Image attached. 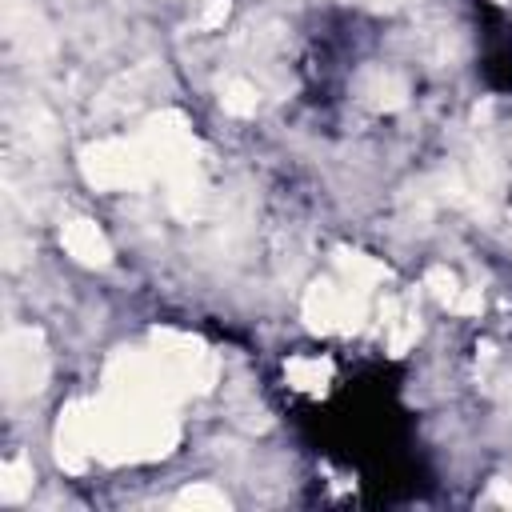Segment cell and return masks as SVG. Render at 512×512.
Instances as JSON below:
<instances>
[{"label": "cell", "instance_id": "1", "mask_svg": "<svg viewBox=\"0 0 512 512\" xmlns=\"http://www.w3.org/2000/svg\"><path fill=\"white\" fill-rule=\"evenodd\" d=\"M88 184L96 188H136L140 180H148L156 172L152 152L144 148V140H104L84 148L80 160Z\"/></svg>", "mask_w": 512, "mask_h": 512}, {"label": "cell", "instance_id": "2", "mask_svg": "<svg viewBox=\"0 0 512 512\" xmlns=\"http://www.w3.org/2000/svg\"><path fill=\"white\" fill-rule=\"evenodd\" d=\"M0 364H4V392H8L12 400L40 392L44 380H48V352H44L40 332H32V328H12V332L4 336Z\"/></svg>", "mask_w": 512, "mask_h": 512}, {"label": "cell", "instance_id": "3", "mask_svg": "<svg viewBox=\"0 0 512 512\" xmlns=\"http://www.w3.org/2000/svg\"><path fill=\"white\" fill-rule=\"evenodd\" d=\"M304 320L316 328V332H344V328H356L364 320V292L352 288L348 280L344 284H312L308 296H304Z\"/></svg>", "mask_w": 512, "mask_h": 512}, {"label": "cell", "instance_id": "4", "mask_svg": "<svg viewBox=\"0 0 512 512\" xmlns=\"http://www.w3.org/2000/svg\"><path fill=\"white\" fill-rule=\"evenodd\" d=\"M60 240H64V248H68L80 264H88V268H100V264H108V256H112L104 232H100L92 220H72V224H64Z\"/></svg>", "mask_w": 512, "mask_h": 512}, {"label": "cell", "instance_id": "5", "mask_svg": "<svg viewBox=\"0 0 512 512\" xmlns=\"http://www.w3.org/2000/svg\"><path fill=\"white\" fill-rule=\"evenodd\" d=\"M360 96H364L368 104L392 112V108H400V104L408 100V88H404V80H400L396 72L372 68V72H364V80H360Z\"/></svg>", "mask_w": 512, "mask_h": 512}, {"label": "cell", "instance_id": "6", "mask_svg": "<svg viewBox=\"0 0 512 512\" xmlns=\"http://www.w3.org/2000/svg\"><path fill=\"white\" fill-rule=\"evenodd\" d=\"M340 272H344V280H348L352 288H360V292H368L372 284H380V280L388 276L376 260H368V256H360V252H340Z\"/></svg>", "mask_w": 512, "mask_h": 512}, {"label": "cell", "instance_id": "7", "mask_svg": "<svg viewBox=\"0 0 512 512\" xmlns=\"http://www.w3.org/2000/svg\"><path fill=\"white\" fill-rule=\"evenodd\" d=\"M28 488H32V468H28V460H24V456L8 460V464L0 468V500L16 504V500L28 496Z\"/></svg>", "mask_w": 512, "mask_h": 512}, {"label": "cell", "instance_id": "8", "mask_svg": "<svg viewBox=\"0 0 512 512\" xmlns=\"http://www.w3.org/2000/svg\"><path fill=\"white\" fill-rule=\"evenodd\" d=\"M220 104H224V112H232V116H252L256 104H260V92H256L248 80H224V84H220Z\"/></svg>", "mask_w": 512, "mask_h": 512}, {"label": "cell", "instance_id": "9", "mask_svg": "<svg viewBox=\"0 0 512 512\" xmlns=\"http://www.w3.org/2000/svg\"><path fill=\"white\" fill-rule=\"evenodd\" d=\"M288 380H292L296 388L320 392L324 380H328V364H320V360H288Z\"/></svg>", "mask_w": 512, "mask_h": 512}, {"label": "cell", "instance_id": "10", "mask_svg": "<svg viewBox=\"0 0 512 512\" xmlns=\"http://www.w3.org/2000/svg\"><path fill=\"white\" fill-rule=\"evenodd\" d=\"M424 284L432 288V296L440 300V304H448V308H456V300H460V280L448 272V268H428V276H424Z\"/></svg>", "mask_w": 512, "mask_h": 512}, {"label": "cell", "instance_id": "11", "mask_svg": "<svg viewBox=\"0 0 512 512\" xmlns=\"http://www.w3.org/2000/svg\"><path fill=\"white\" fill-rule=\"evenodd\" d=\"M176 508H228V496L208 488V484H196V488H184L176 496Z\"/></svg>", "mask_w": 512, "mask_h": 512}, {"label": "cell", "instance_id": "12", "mask_svg": "<svg viewBox=\"0 0 512 512\" xmlns=\"http://www.w3.org/2000/svg\"><path fill=\"white\" fill-rule=\"evenodd\" d=\"M228 8H232V4H228V0H208V4H204V12H200V20H196V24H200V28H204V32H208V28H220V24H224V20H228Z\"/></svg>", "mask_w": 512, "mask_h": 512}, {"label": "cell", "instance_id": "13", "mask_svg": "<svg viewBox=\"0 0 512 512\" xmlns=\"http://www.w3.org/2000/svg\"><path fill=\"white\" fill-rule=\"evenodd\" d=\"M492 500L512 504V484H508V480H492Z\"/></svg>", "mask_w": 512, "mask_h": 512}]
</instances>
